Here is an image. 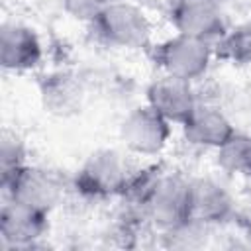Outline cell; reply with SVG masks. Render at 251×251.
<instances>
[{"label": "cell", "instance_id": "obj_7", "mask_svg": "<svg viewBox=\"0 0 251 251\" xmlns=\"http://www.w3.org/2000/svg\"><path fill=\"white\" fill-rule=\"evenodd\" d=\"M47 212L25 206L16 200H6L0 210V237L8 247H35L47 233Z\"/></svg>", "mask_w": 251, "mask_h": 251}, {"label": "cell", "instance_id": "obj_12", "mask_svg": "<svg viewBox=\"0 0 251 251\" xmlns=\"http://www.w3.org/2000/svg\"><path fill=\"white\" fill-rule=\"evenodd\" d=\"M182 133L190 145L218 149L235 133V129L222 110L198 104L192 116L182 124Z\"/></svg>", "mask_w": 251, "mask_h": 251}, {"label": "cell", "instance_id": "obj_10", "mask_svg": "<svg viewBox=\"0 0 251 251\" xmlns=\"http://www.w3.org/2000/svg\"><path fill=\"white\" fill-rule=\"evenodd\" d=\"M43 49L37 33L22 24L6 22L0 29V65L6 71L24 73L41 63Z\"/></svg>", "mask_w": 251, "mask_h": 251}, {"label": "cell", "instance_id": "obj_11", "mask_svg": "<svg viewBox=\"0 0 251 251\" xmlns=\"http://www.w3.org/2000/svg\"><path fill=\"white\" fill-rule=\"evenodd\" d=\"M231 194L212 178H192L188 188V210L190 222L210 226L226 222L233 216Z\"/></svg>", "mask_w": 251, "mask_h": 251}, {"label": "cell", "instance_id": "obj_5", "mask_svg": "<svg viewBox=\"0 0 251 251\" xmlns=\"http://www.w3.org/2000/svg\"><path fill=\"white\" fill-rule=\"evenodd\" d=\"M0 184L6 200H16L47 214L63 196V184L55 173L29 165L2 176Z\"/></svg>", "mask_w": 251, "mask_h": 251}, {"label": "cell", "instance_id": "obj_15", "mask_svg": "<svg viewBox=\"0 0 251 251\" xmlns=\"http://www.w3.org/2000/svg\"><path fill=\"white\" fill-rule=\"evenodd\" d=\"M214 55L231 65L251 63V25L226 29V33L214 43Z\"/></svg>", "mask_w": 251, "mask_h": 251}, {"label": "cell", "instance_id": "obj_1", "mask_svg": "<svg viewBox=\"0 0 251 251\" xmlns=\"http://www.w3.org/2000/svg\"><path fill=\"white\" fill-rule=\"evenodd\" d=\"M190 180L178 175H159L141 202L143 216L163 231H173L190 222Z\"/></svg>", "mask_w": 251, "mask_h": 251}, {"label": "cell", "instance_id": "obj_17", "mask_svg": "<svg viewBox=\"0 0 251 251\" xmlns=\"http://www.w3.org/2000/svg\"><path fill=\"white\" fill-rule=\"evenodd\" d=\"M110 2L112 0H61L63 10L71 18L86 24H94L98 16L110 6Z\"/></svg>", "mask_w": 251, "mask_h": 251}, {"label": "cell", "instance_id": "obj_9", "mask_svg": "<svg viewBox=\"0 0 251 251\" xmlns=\"http://www.w3.org/2000/svg\"><path fill=\"white\" fill-rule=\"evenodd\" d=\"M171 22L176 33L198 37L210 43L220 39L227 29L220 0L171 4Z\"/></svg>", "mask_w": 251, "mask_h": 251}, {"label": "cell", "instance_id": "obj_6", "mask_svg": "<svg viewBox=\"0 0 251 251\" xmlns=\"http://www.w3.org/2000/svg\"><path fill=\"white\" fill-rule=\"evenodd\" d=\"M120 137L127 151L135 155H159L169 143L171 122L145 104L131 110L124 118L120 126Z\"/></svg>", "mask_w": 251, "mask_h": 251}, {"label": "cell", "instance_id": "obj_3", "mask_svg": "<svg viewBox=\"0 0 251 251\" xmlns=\"http://www.w3.org/2000/svg\"><path fill=\"white\" fill-rule=\"evenodd\" d=\"M92 25L104 43L122 49H141L151 39V24L145 12L127 2H110Z\"/></svg>", "mask_w": 251, "mask_h": 251}, {"label": "cell", "instance_id": "obj_8", "mask_svg": "<svg viewBox=\"0 0 251 251\" xmlns=\"http://www.w3.org/2000/svg\"><path fill=\"white\" fill-rule=\"evenodd\" d=\"M147 106L167 122L182 126L198 106L190 80L163 75L147 86Z\"/></svg>", "mask_w": 251, "mask_h": 251}, {"label": "cell", "instance_id": "obj_4", "mask_svg": "<svg viewBox=\"0 0 251 251\" xmlns=\"http://www.w3.org/2000/svg\"><path fill=\"white\" fill-rule=\"evenodd\" d=\"M129 175L131 173L120 153L112 149H100L82 163L75 176V186L84 196L110 198L124 194Z\"/></svg>", "mask_w": 251, "mask_h": 251}, {"label": "cell", "instance_id": "obj_16", "mask_svg": "<svg viewBox=\"0 0 251 251\" xmlns=\"http://www.w3.org/2000/svg\"><path fill=\"white\" fill-rule=\"evenodd\" d=\"M25 165L24 143L14 133H4L0 141V178L16 173Z\"/></svg>", "mask_w": 251, "mask_h": 251}, {"label": "cell", "instance_id": "obj_13", "mask_svg": "<svg viewBox=\"0 0 251 251\" xmlns=\"http://www.w3.org/2000/svg\"><path fill=\"white\" fill-rule=\"evenodd\" d=\"M41 96H43V104L49 112L59 114V116H69L80 108L82 88L73 76L59 73V75H51L47 80H43Z\"/></svg>", "mask_w": 251, "mask_h": 251}, {"label": "cell", "instance_id": "obj_14", "mask_svg": "<svg viewBox=\"0 0 251 251\" xmlns=\"http://www.w3.org/2000/svg\"><path fill=\"white\" fill-rule=\"evenodd\" d=\"M218 151V165L222 171L251 178V135L233 133Z\"/></svg>", "mask_w": 251, "mask_h": 251}, {"label": "cell", "instance_id": "obj_2", "mask_svg": "<svg viewBox=\"0 0 251 251\" xmlns=\"http://www.w3.org/2000/svg\"><path fill=\"white\" fill-rule=\"evenodd\" d=\"M214 57V45L210 41L190 37L184 33H176L153 49V61L157 67L171 76L184 78V80H196L200 78Z\"/></svg>", "mask_w": 251, "mask_h": 251}]
</instances>
